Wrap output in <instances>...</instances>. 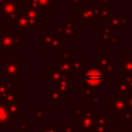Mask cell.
Listing matches in <instances>:
<instances>
[{
    "instance_id": "1",
    "label": "cell",
    "mask_w": 132,
    "mask_h": 132,
    "mask_svg": "<svg viewBox=\"0 0 132 132\" xmlns=\"http://www.w3.org/2000/svg\"><path fill=\"white\" fill-rule=\"evenodd\" d=\"M22 41L21 36L16 35V31L14 30H3L0 34V50L2 54L7 55L11 54L12 50L20 44Z\"/></svg>"
},
{
    "instance_id": "2",
    "label": "cell",
    "mask_w": 132,
    "mask_h": 132,
    "mask_svg": "<svg viewBox=\"0 0 132 132\" xmlns=\"http://www.w3.org/2000/svg\"><path fill=\"white\" fill-rule=\"evenodd\" d=\"M109 76H110L109 74H107L101 69L91 68L84 73L81 82H82V86H90V87L97 88V87H100L102 82Z\"/></svg>"
},
{
    "instance_id": "3",
    "label": "cell",
    "mask_w": 132,
    "mask_h": 132,
    "mask_svg": "<svg viewBox=\"0 0 132 132\" xmlns=\"http://www.w3.org/2000/svg\"><path fill=\"white\" fill-rule=\"evenodd\" d=\"M97 2H88L87 6H80L77 8V21L81 22L84 26H91L94 22L95 8Z\"/></svg>"
},
{
    "instance_id": "4",
    "label": "cell",
    "mask_w": 132,
    "mask_h": 132,
    "mask_svg": "<svg viewBox=\"0 0 132 132\" xmlns=\"http://www.w3.org/2000/svg\"><path fill=\"white\" fill-rule=\"evenodd\" d=\"M21 59H7L3 65L2 76L7 80H11L13 77H21Z\"/></svg>"
},
{
    "instance_id": "5",
    "label": "cell",
    "mask_w": 132,
    "mask_h": 132,
    "mask_svg": "<svg viewBox=\"0 0 132 132\" xmlns=\"http://www.w3.org/2000/svg\"><path fill=\"white\" fill-rule=\"evenodd\" d=\"M120 41L119 36L116 34V31L107 25H103L100 28V43L103 45H113L118 44Z\"/></svg>"
},
{
    "instance_id": "6",
    "label": "cell",
    "mask_w": 132,
    "mask_h": 132,
    "mask_svg": "<svg viewBox=\"0 0 132 132\" xmlns=\"http://www.w3.org/2000/svg\"><path fill=\"white\" fill-rule=\"evenodd\" d=\"M22 4L18 0H5L0 3V16L6 15L7 18L22 9Z\"/></svg>"
},
{
    "instance_id": "7",
    "label": "cell",
    "mask_w": 132,
    "mask_h": 132,
    "mask_svg": "<svg viewBox=\"0 0 132 132\" xmlns=\"http://www.w3.org/2000/svg\"><path fill=\"white\" fill-rule=\"evenodd\" d=\"M23 14L30 21V23L34 27H37L40 25V16H43L45 13L38 9L32 8V7H24Z\"/></svg>"
},
{
    "instance_id": "8",
    "label": "cell",
    "mask_w": 132,
    "mask_h": 132,
    "mask_svg": "<svg viewBox=\"0 0 132 132\" xmlns=\"http://www.w3.org/2000/svg\"><path fill=\"white\" fill-rule=\"evenodd\" d=\"M110 100H111V106H110L111 113H123L124 111H126L127 106H126L125 98L112 96L110 97Z\"/></svg>"
},
{
    "instance_id": "9",
    "label": "cell",
    "mask_w": 132,
    "mask_h": 132,
    "mask_svg": "<svg viewBox=\"0 0 132 132\" xmlns=\"http://www.w3.org/2000/svg\"><path fill=\"white\" fill-rule=\"evenodd\" d=\"M11 25L14 26V27H16V29L22 30V31H34L35 28H36V27H34V26L30 23V21L23 14V12H22V14H21L15 21H13V22L11 23Z\"/></svg>"
},
{
    "instance_id": "10",
    "label": "cell",
    "mask_w": 132,
    "mask_h": 132,
    "mask_svg": "<svg viewBox=\"0 0 132 132\" xmlns=\"http://www.w3.org/2000/svg\"><path fill=\"white\" fill-rule=\"evenodd\" d=\"M110 4L108 5H97L95 8L94 22H105L110 14Z\"/></svg>"
},
{
    "instance_id": "11",
    "label": "cell",
    "mask_w": 132,
    "mask_h": 132,
    "mask_svg": "<svg viewBox=\"0 0 132 132\" xmlns=\"http://www.w3.org/2000/svg\"><path fill=\"white\" fill-rule=\"evenodd\" d=\"M105 23L107 26L112 28L114 31L120 30V28L122 26V16H121L120 12L119 11H111L108 19L105 21Z\"/></svg>"
},
{
    "instance_id": "12",
    "label": "cell",
    "mask_w": 132,
    "mask_h": 132,
    "mask_svg": "<svg viewBox=\"0 0 132 132\" xmlns=\"http://www.w3.org/2000/svg\"><path fill=\"white\" fill-rule=\"evenodd\" d=\"M63 28L66 32L67 40H71L77 35V21H67L64 23Z\"/></svg>"
},
{
    "instance_id": "13",
    "label": "cell",
    "mask_w": 132,
    "mask_h": 132,
    "mask_svg": "<svg viewBox=\"0 0 132 132\" xmlns=\"http://www.w3.org/2000/svg\"><path fill=\"white\" fill-rule=\"evenodd\" d=\"M128 92H129V89H128V87H127V85H126V82L122 76L114 84V94L118 97H123V96H126L128 94Z\"/></svg>"
},
{
    "instance_id": "14",
    "label": "cell",
    "mask_w": 132,
    "mask_h": 132,
    "mask_svg": "<svg viewBox=\"0 0 132 132\" xmlns=\"http://www.w3.org/2000/svg\"><path fill=\"white\" fill-rule=\"evenodd\" d=\"M55 35H56V33L54 32V30H45L44 33L42 35H40V44H42L46 50L51 48L52 40Z\"/></svg>"
},
{
    "instance_id": "15",
    "label": "cell",
    "mask_w": 132,
    "mask_h": 132,
    "mask_svg": "<svg viewBox=\"0 0 132 132\" xmlns=\"http://www.w3.org/2000/svg\"><path fill=\"white\" fill-rule=\"evenodd\" d=\"M111 60V56L109 54H97L96 55V68L103 70L106 65Z\"/></svg>"
},
{
    "instance_id": "16",
    "label": "cell",
    "mask_w": 132,
    "mask_h": 132,
    "mask_svg": "<svg viewBox=\"0 0 132 132\" xmlns=\"http://www.w3.org/2000/svg\"><path fill=\"white\" fill-rule=\"evenodd\" d=\"M119 62H120V69H119L120 73H122V74L132 73V62L128 58H126L124 56L123 58H121L119 60Z\"/></svg>"
},
{
    "instance_id": "17",
    "label": "cell",
    "mask_w": 132,
    "mask_h": 132,
    "mask_svg": "<svg viewBox=\"0 0 132 132\" xmlns=\"http://www.w3.org/2000/svg\"><path fill=\"white\" fill-rule=\"evenodd\" d=\"M54 68L57 70L61 71L63 74H72V69H71V61H63V62H58L55 63Z\"/></svg>"
},
{
    "instance_id": "18",
    "label": "cell",
    "mask_w": 132,
    "mask_h": 132,
    "mask_svg": "<svg viewBox=\"0 0 132 132\" xmlns=\"http://www.w3.org/2000/svg\"><path fill=\"white\" fill-rule=\"evenodd\" d=\"M64 75H65V74H63L61 71L57 70V69L54 68V67H52V68H51L47 72H45V74H44V76H45L46 78H50L51 81H58V80H60Z\"/></svg>"
},
{
    "instance_id": "19",
    "label": "cell",
    "mask_w": 132,
    "mask_h": 132,
    "mask_svg": "<svg viewBox=\"0 0 132 132\" xmlns=\"http://www.w3.org/2000/svg\"><path fill=\"white\" fill-rule=\"evenodd\" d=\"M88 67V64L82 62L81 60H72L71 61V69H72V74L73 73H81L84 69Z\"/></svg>"
},
{
    "instance_id": "20",
    "label": "cell",
    "mask_w": 132,
    "mask_h": 132,
    "mask_svg": "<svg viewBox=\"0 0 132 132\" xmlns=\"http://www.w3.org/2000/svg\"><path fill=\"white\" fill-rule=\"evenodd\" d=\"M73 60V52L71 48L69 50H60L59 51V61L58 62H63V61H72Z\"/></svg>"
},
{
    "instance_id": "21",
    "label": "cell",
    "mask_w": 132,
    "mask_h": 132,
    "mask_svg": "<svg viewBox=\"0 0 132 132\" xmlns=\"http://www.w3.org/2000/svg\"><path fill=\"white\" fill-rule=\"evenodd\" d=\"M38 3H39V10L44 13L54 6V0H38Z\"/></svg>"
},
{
    "instance_id": "22",
    "label": "cell",
    "mask_w": 132,
    "mask_h": 132,
    "mask_svg": "<svg viewBox=\"0 0 132 132\" xmlns=\"http://www.w3.org/2000/svg\"><path fill=\"white\" fill-rule=\"evenodd\" d=\"M84 87V95L88 98V100H92L95 95H96V88L95 87H90V86H82Z\"/></svg>"
},
{
    "instance_id": "23",
    "label": "cell",
    "mask_w": 132,
    "mask_h": 132,
    "mask_svg": "<svg viewBox=\"0 0 132 132\" xmlns=\"http://www.w3.org/2000/svg\"><path fill=\"white\" fill-rule=\"evenodd\" d=\"M12 81L11 80H7V81H2L0 82V97L3 96L4 94H6L7 92L10 91L11 87L15 86L14 84H11Z\"/></svg>"
},
{
    "instance_id": "24",
    "label": "cell",
    "mask_w": 132,
    "mask_h": 132,
    "mask_svg": "<svg viewBox=\"0 0 132 132\" xmlns=\"http://www.w3.org/2000/svg\"><path fill=\"white\" fill-rule=\"evenodd\" d=\"M51 48H56L58 51L63 48V39H61L60 37H58L57 35L54 36L53 40H52V44H51Z\"/></svg>"
},
{
    "instance_id": "25",
    "label": "cell",
    "mask_w": 132,
    "mask_h": 132,
    "mask_svg": "<svg viewBox=\"0 0 132 132\" xmlns=\"http://www.w3.org/2000/svg\"><path fill=\"white\" fill-rule=\"evenodd\" d=\"M54 32L56 33V35L58 36V37H60L61 39H66L67 40V36H66V32H65V30H64V28H63V26H55L54 27Z\"/></svg>"
},
{
    "instance_id": "26",
    "label": "cell",
    "mask_w": 132,
    "mask_h": 132,
    "mask_svg": "<svg viewBox=\"0 0 132 132\" xmlns=\"http://www.w3.org/2000/svg\"><path fill=\"white\" fill-rule=\"evenodd\" d=\"M125 102H126L127 109L132 111V91H129L128 94L125 96Z\"/></svg>"
},
{
    "instance_id": "27",
    "label": "cell",
    "mask_w": 132,
    "mask_h": 132,
    "mask_svg": "<svg viewBox=\"0 0 132 132\" xmlns=\"http://www.w3.org/2000/svg\"><path fill=\"white\" fill-rule=\"evenodd\" d=\"M123 78H124V80H125V82H126L129 91H132V73H130V74H124Z\"/></svg>"
},
{
    "instance_id": "28",
    "label": "cell",
    "mask_w": 132,
    "mask_h": 132,
    "mask_svg": "<svg viewBox=\"0 0 132 132\" xmlns=\"http://www.w3.org/2000/svg\"><path fill=\"white\" fill-rule=\"evenodd\" d=\"M26 7H32V8L39 10L38 0H26Z\"/></svg>"
},
{
    "instance_id": "29",
    "label": "cell",
    "mask_w": 132,
    "mask_h": 132,
    "mask_svg": "<svg viewBox=\"0 0 132 132\" xmlns=\"http://www.w3.org/2000/svg\"><path fill=\"white\" fill-rule=\"evenodd\" d=\"M72 5L74 6V7H80V6H82V0H73V2H72Z\"/></svg>"
},
{
    "instance_id": "30",
    "label": "cell",
    "mask_w": 132,
    "mask_h": 132,
    "mask_svg": "<svg viewBox=\"0 0 132 132\" xmlns=\"http://www.w3.org/2000/svg\"><path fill=\"white\" fill-rule=\"evenodd\" d=\"M97 3H99L100 5H108L110 4V0H96Z\"/></svg>"
},
{
    "instance_id": "31",
    "label": "cell",
    "mask_w": 132,
    "mask_h": 132,
    "mask_svg": "<svg viewBox=\"0 0 132 132\" xmlns=\"http://www.w3.org/2000/svg\"><path fill=\"white\" fill-rule=\"evenodd\" d=\"M124 56H125L126 58H128V59H129V60L132 62V48H130V50L128 51V53H126Z\"/></svg>"
},
{
    "instance_id": "32",
    "label": "cell",
    "mask_w": 132,
    "mask_h": 132,
    "mask_svg": "<svg viewBox=\"0 0 132 132\" xmlns=\"http://www.w3.org/2000/svg\"><path fill=\"white\" fill-rule=\"evenodd\" d=\"M129 23V19L126 16H122V26H127Z\"/></svg>"
},
{
    "instance_id": "33",
    "label": "cell",
    "mask_w": 132,
    "mask_h": 132,
    "mask_svg": "<svg viewBox=\"0 0 132 132\" xmlns=\"http://www.w3.org/2000/svg\"><path fill=\"white\" fill-rule=\"evenodd\" d=\"M93 99H94V100H93V103H94V104H99V103H100V99H101L100 97H94Z\"/></svg>"
},
{
    "instance_id": "34",
    "label": "cell",
    "mask_w": 132,
    "mask_h": 132,
    "mask_svg": "<svg viewBox=\"0 0 132 132\" xmlns=\"http://www.w3.org/2000/svg\"><path fill=\"white\" fill-rule=\"evenodd\" d=\"M5 0H0V3H2V2H4Z\"/></svg>"
},
{
    "instance_id": "35",
    "label": "cell",
    "mask_w": 132,
    "mask_h": 132,
    "mask_svg": "<svg viewBox=\"0 0 132 132\" xmlns=\"http://www.w3.org/2000/svg\"><path fill=\"white\" fill-rule=\"evenodd\" d=\"M112 132H117V131H116V130H113V131H112Z\"/></svg>"
}]
</instances>
